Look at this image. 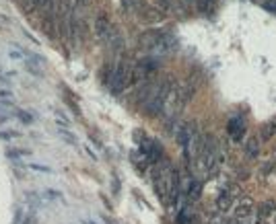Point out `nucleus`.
Returning a JSON list of instances; mask_svg holds the SVG:
<instances>
[{
    "label": "nucleus",
    "mask_w": 276,
    "mask_h": 224,
    "mask_svg": "<svg viewBox=\"0 0 276 224\" xmlns=\"http://www.w3.org/2000/svg\"><path fill=\"white\" fill-rule=\"evenodd\" d=\"M274 212H276V204L272 200H268V202H264V204L260 206L258 216L260 218H268V216H274Z\"/></svg>",
    "instance_id": "nucleus-7"
},
{
    "label": "nucleus",
    "mask_w": 276,
    "mask_h": 224,
    "mask_svg": "<svg viewBox=\"0 0 276 224\" xmlns=\"http://www.w3.org/2000/svg\"><path fill=\"white\" fill-rule=\"evenodd\" d=\"M208 224H225V220H223V216H220V214H216V216H212L210 218V222Z\"/></svg>",
    "instance_id": "nucleus-11"
},
{
    "label": "nucleus",
    "mask_w": 276,
    "mask_h": 224,
    "mask_svg": "<svg viewBox=\"0 0 276 224\" xmlns=\"http://www.w3.org/2000/svg\"><path fill=\"white\" fill-rule=\"evenodd\" d=\"M198 8H200V12H204V15H208V12H212V8H214V2H208V0H198Z\"/></svg>",
    "instance_id": "nucleus-10"
},
{
    "label": "nucleus",
    "mask_w": 276,
    "mask_h": 224,
    "mask_svg": "<svg viewBox=\"0 0 276 224\" xmlns=\"http://www.w3.org/2000/svg\"><path fill=\"white\" fill-rule=\"evenodd\" d=\"M132 74H134V70H132L128 64H118V66L112 70V76H109L107 87L112 89V93H120V91H124V89L130 85Z\"/></svg>",
    "instance_id": "nucleus-1"
},
{
    "label": "nucleus",
    "mask_w": 276,
    "mask_h": 224,
    "mask_svg": "<svg viewBox=\"0 0 276 224\" xmlns=\"http://www.w3.org/2000/svg\"><path fill=\"white\" fill-rule=\"evenodd\" d=\"M235 189L237 187H231V189H227V191H223L218 195V200H216L218 212H227V210H231V204H233V200H235V195H237Z\"/></svg>",
    "instance_id": "nucleus-3"
},
{
    "label": "nucleus",
    "mask_w": 276,
    "mask_h": 224,
    "mask_svg": "<svg viewBox=\"0 0 276 224\" xmlns=\"http://www.w3.org/2000/svg\"><path fill=\"white\" fill-rule=\"evenodd\" d=\"M155 2H157L159 8H163V10H165V8H169V0H155Z\"/></svg>",
    "instance_id": "nucleus-12"
},
{
    "label": "nucleus",
    "mask_w": 276,
    "mask_h": 224,
    "mask_svg": "<svg viewBox=\"0 0 276 224\" xmlns=\"http://www.w3.org/2000/svg\"><path fill=\"white\" fill-rule=\"evenodd\" d=\"M177 224H196V218L192 216L188 210H182V212H179V216H177Z\"/></svg>",
    "instance_id": "nucleus-9"
},
{
    "label": "nucleus",
    "mask_w": 276,
    "mask_h": 224,
    "mask_svg": "<svg viewBox=\"0 0 276 224\" xmlns=\"http://www.w3.org/2000/svg\"><path fill=\"white\" fill-rule=\"evenodd\" d=\"M274 136H276V121H268L262 125V132H260L262 140H272Z\"/></svg>",
    "instance_id": "nucleus-8"
},
{
    "label": "nucleus",
    "mask_w": 276,
    "mask_h": 224,
    "mask_svg": "<svg viewBox=\"0 0 276 224\" xmlns=\"http://www.w3.org/2000/svg\"><path fill=\"white\" fill-rule=\"evenodd\" d=\"M186 193H188V198H190V200H198V198H200V193H202V185H200V181H198V179H190Z\"/></svg>",
    "instance_id": "nucleus-6"
},
{
    "label": "nucleus",
    "mask_w": 276,
    "mask_h": 224,
    "mask_svg": "<svg viewBox=\"0 0 276 224\" xmlns=\"http://www.w3.org/2000/svg\"><path fill=\"white\" fill-rule=\"evenodd\" d=\"M227 130H229V134L235 138V140H239L241 136H243V130H245V125H243V121L241 119H231V123L227 125Z\"/></svg>",
    "instance_id": "nucleus-5"
},
{
    "label": "nucleus",
    "mask_w": 276,
    "mask_h": 224,
    "mask_svg": "<svg viewBox=\"0 0 276 224\" xmlns=\"http://www.w3.org/2000/svg\"><path fill=\"white\" fill-rule=\"evenodd\" d=\"M272 224H276V214H274V220H272Z\"/></svg>",
    "instance_id": "nucleus-15"
},
{
    "label": "nucleus",
    "mask_w": 276,
    "mask_h": 224,
    "mask_svg": "<svg viewBox=\"0 0 276 224\" xmlns=\"http://www.w3.org/2000/svg\"><path fill=\"white\" fill-rule=\"evenodd\" d=\"M245 157L250 161H256L260 157V140H258V136H252L245 142Z\"/></svg>",
    "instance_id": "nucleus-4"
},
{
    "label": "nucleus",
    "mask_w": 276,
    "mask_h": 224,
    "mask_svg": "<svg viewBox=\"0 0 276 224\" xmlns=\"http://www.w3.org/2000/svg\"><path fill=\"white\" fill-rule=\"evenodd\" d=\"M252 216H254V200L252 198H241L235 206V222L247 224V220H250Z\"/></svg>",
    "instance_id": "nucleus-2"
},
{
    "label": "nucleus",
    "mask_w": 276,
    "mask_h": 224,
    "mask_svg": "<svg viewBox=\"0 0 276 224\" xmlns=\"http://www.w3.org/2000/svg\"><path fill=\"white\" fill-rule=\"evenodd\" d=\"M225 224H237L235 220H225Z\"/></svg>",
    "instance_id": "nucleus-14"
},
{
    "label": "nucleus",
    "mask_w": 276,
    "mask_h": 224,
    "mask_svg": "<svg viewBox=\"0 0 276 224\" xmlns=\"http://www.w3.org/2000/svg\"><path fill=\"white\" fill-rule=\"evenodd\" d=\"M256 224H264V218H260V216H258V218H256Z\"/></svg>",
    "instance_id": "nucleus-13"
}]
</instances>
